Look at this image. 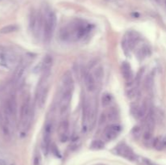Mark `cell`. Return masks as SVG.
<instances>
[{"label":"cell","instance_id":"cell-28","mask_svg":"<svg viewBox=\"0 0 166 165\" xmlns=\"http://www.w3.org/2000/svg\"><path fill=\"white\" fill-rule=\"evenodd\" d=\"M157 1H158V2H160V1H161V0H157Z\"/></svg>","mask_w":166,"mask_h":165},{"label":"cell","instance_id":"cell-6","mask_svg":"<svg viewBox=\"0 0 166 165\" xmlns=\"http://www.w3.org/2000/svg\"><path fill=\"white\" fill-rule=\"evenodd\" d=\"M43 15L41 14L32 15L30 18V29L33 32V36L36 38H43Z\"/></svg>","mask_w":166,"mask_h":165},{"label":"cell","instance_id":"cell-11","mask_svg":"<svg viewBox=\"0 0 166 165\" xmlns=\"http://www.w3.org/2000/svg\"><path fill=\"white\" fill-rule=\"evenodd\" d=\"M58 134L62 143H66L69 138V122L67 120L60 122L58 127Z\"/></svg>","mask_w":166,"mask_h":165},{"label":"cell","instance_id":"cell-8","mask_svg":"<svg viewBox=\"0 0 166 165\" xmlns=\"http://www.w3.org/2000/svg\"><path fill=\"white\" fill-rule=\"evenodd\" d=\"M122 128L118 124H110L105 128L103 132V136L105 140L107 141H112L115 139L121 133Z\"/></svg>","mask_w":166,"mask_h":165},{"label":"cell","instance_id":"cell-7","mask_svg":"<svg viewBox=\"0 0 166 165\" xmlns=\"http://www.w3.org/2000/svg\"><path fill=\"white\" fill-rule=\"evenodd\" d=\"M4 117L10 122L11 120H14L16 116L17 111V104L15 95H10L5 101L4 106Z\"/></svg>","mask_w":166,"mask_h":165},{"label":"cell","instance_id":"cell-18","mask_svg":"<svg viewBox=\"0 0 166 165\" xmlns=\"http://www.w3.org/2000/svg\"><path fill=\"white\" fill-rule=\"evenodd\" d=\"M15 62V57L11 54H5L3 57V60H2V63L7 66L8 68L11 67L14 65Z\"/></svg>","mask_w":166,"mask_h":165},{"label":"cell","instance_id":"cell-23","mask_svg":"<svg viewBox=\"0 0 166 165\" xmlns=\"http://www.w3.org/2000/svg\"><path fill=\"white\" fill-rule=\"evenodd\" d=\"M101 102H102V105L103 106H109L110 103L112 102V96L109 93H105L102 96L101 98Z\"/></svg>","mask_w":166,"mask_h":165},{"label":"cell","instance_id":"cell-19","mask_svg":"<svg viewBox=\"0 0 166 165\" xmlns=\"http://www.w3.org/2000/svg\"><path fill=\"white\" fill-rule=\"evenodd\" d=\"M105 2L113 8H123L126 5L125 0H105Z\"/></svg>","mask_w":166,"mask_h":165},{"label":"cell","instance_id":"cell-13","mask_svg":"<svg viewBox=\"0 0 166 165\" xmlns=\"http://www.w3.org/2000/svg\"><path fill=\"white\" fill-rule=\"evenodd\" d=\"M89 113H90V102L85 99L83 101V110H82V126L83 131H86L88 126L89 125Z\"/></svg>","mask_w":166,"mask_h":165},{"label":"cell","instance_id":"cell-12","mask_svg":"<svg viewBox=\"0 0 166 165\" xmlns=\"http://www.w3.org/2000/svg\"><path fill=\"white\" fill-rule=\"evenodd\" d=\"M117 153L129 160H134L136 159L135 154L134 153L132 149L126 144H121L117 147Z\"/></svg>","mask_w":166,"mask_h":165},{"label":"cell","instance_id":"cell-4","mask_svg":"<svg viewBox=\"0 0 166 165\" xmlns=\"http://www.w3.org/2000/svg\"><path fill=\"white\" fill-rule=\"evenodd\" d=\"M43 39L45 41L49 42L53 36L57 25V18L55 14L50 10L46 11V13L43 15Z\"/></svg>","mask_w":166,"mask_h":165},{"label":"cell","instance_id":"cell-24","mask_svg":"<svg viewBox=\"0 0 166 165\" xmlns=\"http://www.w3.org/2000/svg\"><path fill=\"white\" fill-rule=\"evenodd\" d=\"M149 54V50L148 47H142V49H140L139 52H138V57L139 58H144Z\"/></svg>","mask_w":166,"mask_h":165},{"label":"cell","instance_id":"cell-27","mask_svg":"<svg viewBox=\"0 0 166 165\" xmlns=\"http://www.w3.org/2000/svg\"><path fill=\"white\" fill-rule=\"evenodd\" d=\"M0 165H7V163L3 160V159H0Z\"/></svg>","mask_w":166,"mask_h":165},{"label":"cell","instance_id":"cell-17","mask_svg":"<svg viewBox=\"0 0 166 165\" xmlns=\"http://www.w3.org/2000/svg\"><path fill=\"white\" fill-rule=\"evenodd\" d=\"M153 147L156 150L161 151L166 148V136H159L153 141Z\"/></svg>","mask_w":166,"mask_h":165},{"label":"cell","instance_id":"cell-2","mask_svg":"<svg viewBox=\"0 0 166 165\" xmlns=\"http://www.w3.org/2000/svg\"><path fill=\"white\" fill-rule=\"evenodd\" d=\"M74 89V81L71 72H66L62 79V93L60 98V113L61 114H65L67 112L71 104Z\"/></svg>","mask_w":166,"mask_h":165},{"label":"cell","instance_id":"cell-9","mask_svg":"<svg viewBox=\"0 0 166 165\" xmlns=\"http://www.w3.org/2000/svg\"><path fill=\"white\" fill-rule=\"evenodd\" d=\"M51 134H52V125L50 123H47L45 126L42 137V150L44 154L47 155L50 147Z\"/></svg>","mask_w":166,"mask_h":165},{"label":"cell","instance_id":"cell-15","mask_svg":"<svg viewBox=\"0 0 166 165\" xmlns=\"http://www.w3.org/2000/svg\"><path fill=\"white\" fill-rule=\"evenodd\" d=\"M121 71H122V74L124 79L126 80L127 82H130L133 79V71L131 70L130 64L128 62H123L121 66Z\"/></svg>","mask_w":166,"mask_h":165},{"label":"cell","instance_id":"cell-1","mask_svg":"<svg viewBox=\"0 0 166 165\" xmlns=\"http://www.w3.org/2000/svg\"><path fill=\"white\" fill-rule=\"evenodd\" d=\"M92 25L83 21H75L60 30V37L66 41H79L88 36L92 30Z\"/></svg>","mask_w":166,"mask_h":165},{"label":"cell","instance_id":"cell-3","mask_svg":"<svg viewBox=\"0 0 166 165\" xmlns=\"http://www.w3.org/2000/svg\"><path fill=\"white\" fill-rule=\"evenodd\" d=\"M50 72H42V76L41 77L40 81L36 90L35 101L37 107L42 108L46 104L49 92V82L48 79L50 77Z\"/></svg>","mask_w":166,"mask_h":165},{"label":"cell","instance_id":"cell-21","mask_svg":"<svg viewBox=\"0 0 166 165\" xmlns=\"http://www.w3.org/2000/svg\"><path fill=\"white\" fill-rule=\"evenodd\" d=\"M19 28L17 25H15V24H10V25L5 26V27L0 29V33H2V34H8V33L15 32Z\"/></svg>","mask_w":166,"mask_h":165},{"label":"cell","instance_id":"cell-22","mask_svg":"<svg viewBox=\"0 0 166 165\" xmlns=\"http://www.w3.org/2000/svg\"><path fill=\"white\" fill-rule=\"evenodd\" d=\"M105 147L104 143L101 140H94L93 142L91 143V149L92 150H101Z\"/></svg>","mask_w":166,"mask_h":165},{"label":"cell","instance_id":"cell-25","mask_svg":"<svg viewBox=\"0 0 166 165\" xmlns=\"http://www.w3.org/2000/svg\"><path fill=\"white\" fill-rule=\"evenodd\" d=\"M41 163V158L40 155H36L35 158H34V165H40Z\"/></svg>","mask_w":166,"mask_h":165},{"label":"cell","instance_id":"cell-20","mask_svg":"<svg viewBox=\"0 0 166 165\" xmlns=\"http://www.w3.org/2000/svg\"><path fill=\"white\" fill-rule=\"evenodd\" d=\"M106 119H108L109 121H115L117 117H118V112L114 108H109V110H107V112L105 113V114H104Z\"/></svg>","mask_w":166,"mask_h":165},{"label":"cell","instance_id":"cell-5","mask_svg":"<svg viewBox=\"0 0 166 165\" xmlns=\"http://www.w3.org/2000/svg\"><path fill=\"white\" fill-rule=\"evenodd\" d=\"M33 117V109L30 96H27L23 101L20 108V127L22 130L29 129Z\"/></svg>","mask_w":166,"mask_h":165},{"label":"cell","instance_id":"cell-14","mask_svg":"<svg viewBox=\"0 0 166 165\" xmlns=\"http://www.w3.org/2000/svg\"><path fill=\"white\" fill-rule=\"evenodd\" d=\"M84 84L89 92H94L97 89V80L89 72H87L84 75Z\"/></svg>","mask_w":166,"mask_h":165},{"label":"cell","instance_id":"cell-10","mask_svg":"<svg viewBox=\"0 0 166 165\" xmlns=\"http://www.w3.org/2000/svg\"><path fill=\"white\" fill-rule=\"evenodd\" d=\"M139 39V37L137 36L136 32H130L126 36H124L122 45L125 51L132 50L134 47L135 46V45L138 43Z\"/></svg>","mask_w":166,"mask_h":165},{"label":"cell","instance_id":"cell-26","mask_svg":"<svg viewBox=\"0 0 166 165\" xmlns=\"http://www.w3.org/2000/svg\"><path fill=\"white\" fill-rule=\"evenodd\" d=\"M145 163H146L147 165H155V164H153V163H152L150 160H148V159H145Z\"/></svg>","mask_w":166,"mask_h":165},{"label":"cell","instance_id":"cell-16","mask_svg":"<svg viewBox=\"0 0 166 165\" xmlns=\"http://www.w3.org/2000/svg\"><path fill=\"white\" fill-rule=\"evenodd\" d=\"M26 69V63L25 62H21L18 65V66L15 69V71L14 77H13V81L14 82H17L21 79L22 76L25 73V71Z\"/></svg>","mask_w":166,"mask_h":165}]
</instances>
